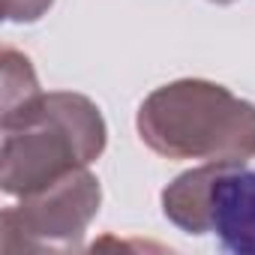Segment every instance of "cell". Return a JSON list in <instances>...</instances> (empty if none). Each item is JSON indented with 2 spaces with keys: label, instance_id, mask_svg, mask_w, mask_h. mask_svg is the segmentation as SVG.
<instances>
[{
  "label": "cell",
  "instance_id": "obj_5",
  "mask_svg": "<svg viewBox=\"0 0 255 255\" xmlns=\"http://www.w3.org/2000/svg\"><path fill=\"white\" fill-rule=\"evenodd\" d=\"M228 162H207L201 168H192L180 174L168 189L162 192V210L165 216L186 234H207L210 231V201H213V183L225 171Z\"/></svg>",
  "mask_w": 255,
  "mask_h": 255
},
{
  "label": "cell",
  "instance_id": "obj_7",
  "mask_svg": "<svg viewBox=\"0 0 255 255\" xmlns=\"http://www.w3.org/2000/svg\"><path fill=\"white\" fill-rule=\"evenodd\" d=\"M54 0H3V18L6 21H36L48 12Z\"/></svg>",
  "mask_w": 255,
  "mask_h": 255
},
{
  "label": "cell",
  "instance_id": "obj_8",
  "mask_svg": "<svg viewBox=\"0 0 255 255\" xmlns=\"http://www.w3.org/2000/svg\"><path fill=\"white\" fill-rule=\"evenodd\" d=\"M210 3H234V0H210Z\"/></svg>",
  "mask_w": 255,
  "mask_h": 255
},
{
  "label": "cell",
  "instance_id": "obj_1",
  "mask_svg": "<svg viewBox=\"0 0 255 255\" xmlns=\"http://www.w3.org/2000/svg\"><path fill=\"white\" fill-rule=\"evenodd\" d=\"M138 132L168 159L246 162L255 153V105L222 84L183 78L141 102Z\"/></svg>",
  "mask_w": 255,
  "mask_h": 255
},
{
  "label": "cell",
  "instance_id": "obj_4",
  "mask_svg": "<svg viewBox=\"0 0 255 255\" xmlns=\"http://www.w3.org/2000/svg\"><path fill=\"white\" fill-rule=\"evenodd\" d=\"M210 231L237 255H255V171L246 162H228L213 183Z\"/></svg>",
  "mask_w": 255,
  "mask_h": 255
},
{
  "label": "cell",
  "instance_id": "obj_2",
  "mask_svg": "<svg viewBox=\"0 0 255 255\" xmlns=\"http://www.w3.org/2000/svg\"><path fill=\"white\" fill-rule=\"evenodd\" d=\"M0 183L6 195H33L105 150V120L81 93H42L36 105L3 129Z\"/></svg>",
  "mask_w": 255,
  "mask_h": 255
},
{
  "label": "cell",
  "instance_id": "obj_3",
  "mask_svg": "<svg viewBox=\"0 0 255 255\" xmlns=\"http://www.w3.org/2000/svg\"><path fill=\"white\" fill-rule=\"evenodd\" d=\"M99 180L87 168H75L63 180L24 195L21 204L3 210V252L75 246L99 213Z\"/></svg>",
  "mask_w": 255,
  "mask_h": 255
},
{
  "label": "cell",
  "instance_id": "obj_6",
  "mask_svg": "<svg viewBox=\"0 0 255 255\" xmlns=\"http://www.w3.org/2000/svg\"><path fill=\"white\" fill-rule=\"evenodd\" d=\"M3 129L15 126L42 96L36 72L30 66V60L15 51V48H3Z\"/></svg>",
  "mask_w": 255,
  "mask_h": 255
}]
</instances>
